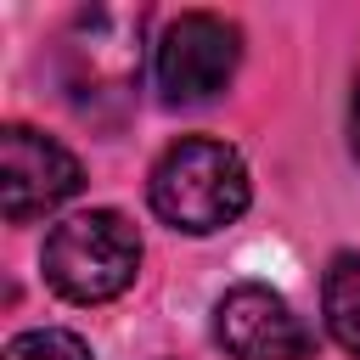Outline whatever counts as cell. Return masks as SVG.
Returning a JSON list of instances; mask_svg holds the SVG:
<instances>
[{
  "label": "cell",
  "mask_w": 360,
  "mask_h": 360,
  "mask_svg": "<svg viewBox=\"0 0 360 360\" xmlns=\"http://www.w3.org/2000/svg\"><path fill=\"white\" fill-rule=\"evenodd\" d=\"M79 186H84V169L62 141H51L28 124L0 129V214L11 225H28V219L62 208Z\"/></svg>",
  "instance_id": "obj_5"
},
{
  "label": "cell",
  "mask_w": 360,
  "mask_h": 360,
  "mask_svg": "<svg viewBox=\"0 0 360 360\" xmlns=\"http://www.w3.org/2000/svg\"><path fill=\"white\" fill-rule=\"evenodd\" d=\"M242 62V28L214 11H180L152 45V79L169 107L214 101Z\"/></svg>",
  "instance_id": "obj_4"
},
{
  "label": "cell",
  "mask_w": 360,
  "mask_h": 360,
  "mask_svg": "<svg viewBox=\"0 0 360 360\" xmlns=\"http://www.w3.org/2000/svg\"><path fill=\"white\" fill-rule=\"evenodd\" d=\"M349 141H354V158H360V79H354V96H349Z\"/></svg>",
  "instance_id": "obj_9"
},
{
  "label": "cell",
  "mask_w": 360,
  "mask_h": 360,
  "mask_svg": "<svg viewBox=\"0 0 360 360\" xmlns=\"http://www.w3.org/2000/svg\"><path fill=\"white\" fill-rule=\"evenodd\" d=\"M146 197H152V214L169 231L214 236V231L242 219V208L253 197V180H248V163H242L236 146H225L214 135H180L152 163Z\"/></svg>",
  "instance_id": "obj_1"
},
{
  "label": "cell",
  "mask_w": 360,
  "mask_h": 360,
  "mask_svg": "<svg viewBox=\"0 0 360 360\" xmlns=\"http://www.w3.org/2000/svg\"><path fill=\"white\" fill-rule=\"evenodd\" d=\"M0 360H96V354H90V343H84L79 332H68V326H34V332H17Z\"/></svg>",
  "instance_id": "obj_8"
},
{
  "label": "cell",
  "mask_w": 360,
  "mask_h": 360,
  "mask_svg": "<svg viewBox=\"0 0 360 360\" xmlns=\"http://www.w3.org/2000/svg\"><path fill=\"white\" fill-rule=\"evenodd\" d=\"M214 343L225 360H309L315 338L292 304L264 281H236L214 304Z\"/></svg>",
  "instance_id": "obj_6"
},
{
  "label": "cell",
  "mask_w": 360,
  "mask_h": 360,
  "mask_svg": "<svg viewBox=\"0 0 360 360\" xmlns=\"http://www.w3.org/2000/svg\"><path fill=\"white\" fill-rule=\"evenodd\" d=\"M321 315H326V332L338 338V349L360 354V253H332V264L321 276Z\"/></svg>",
  "instance_id": "obj_7"
},
{
  "label": "cell",
  "mask_w": 360,
  "mask_h": 360,
  "mask_svg": "<svg viewBox=\"0 0 360 360\" xmlns=\"http://www.w3.org/2000/svg\"><path fill=\"white\" fill-rule=\"evenodd\" d=\"M39 270L68 304H112L141 276V231L118 208L68 214L62 225H51Z\"/></svg>",
  "instance_id": "obj_3"
},
{
  "label": "cell",
  "mask_w": 360,
  "mask_h": 360,
  "mask_svg": "<svg viewBox=\"0 0 360 360\" xmlns=\"http://www.w3.org/2000/svg\"><path fill=\"white\" fill-rule=\"evenodd\" d=\"M141 28L146 11L90 6L56 39V79L84 118H118L141 84Z\"/></svg>",
  "instance_id": "obj_2"
}]
</instances>
